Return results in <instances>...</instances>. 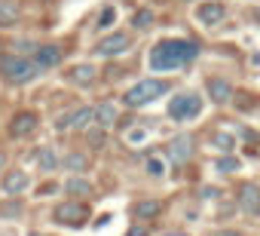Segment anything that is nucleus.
Wrapping results in <instances>:
<instances>
[{
    "label": "nucleus",
    "mask_w": 260,
    "mask_h": 236,
    "mask_svg": "<svg viewBox=\"0 0 260 236\" xmlns=\"http://www.w3.org/2000/svg\"><path fill=\"white\" fill-rule=\"evenodd\" d=\"M208 236H248V233L239 230V227H217V230H211Z\"/></svg>",
    "instance_id": "28"
},
{
    "label": "nucleus",
    "mask_w": 260,
    "mask_h": 236,
    "mask_svg": "<svg viewBox=\"0 0 260 236\" xmlns=\"http://www.w3.org/2000/svg\"><path fill=\"white\" fill-rule=\"evenodd\" d=\"M147 172L156 175V178H162V175H166V163H162V157H150V160H147Z\"/></svg>",
    "instance_id": "27"
},
{
    "label": "nucleus",
    "mask_w": 260,
    "mask_h": 236,
    "mask_svg": "<svg viewBox=\"0 0 260 236\" xmlns=\"http://www.w3.org/2000/svg\"><path fill=\"white\" fill-rule=\"evenodd\" d=\"M233 95H236V89H233V83H230L226 77H208V80H205V98H208L211 104L226 107V104L233 101Z\"/></svg>",
    "instance_id": "11"
},
{
    "label": "nucleus",
    "mask_w": 260,
    "mask_h": 236,
    "mask_svg": "<svg viewBox=\"0 0 260 236\" xmlns=\"http://www.w3.org/2000/svg\"><path fill=\"white\" fill-rule=\"evenodd\" d=\"M16 215H22V202H16V199L10 209H0V218H16Z\"/></svg>",
    "instance_id": "29"
},
{
    "label": "nucleus",
    "mask_w": 260,
    "mask_h": 236,
    "mask_svg": "<svg viewBox=\"0 0 260 236\" xmlns=\"http://www.w3.org/2000/svg\"><path fill=\"white\" fill-rule=\"evenodd\" d=\"M61 193L68 196V199H89L92 193H95V184L86 178V175H68L64 181H61Z\"/></svg>",
    "instance_id": "16"
},
{
    "label": "nucleus",
    "mask_w": 260,
    "mask_h": 236,
    "mask_svg": "<svg viewBox=\"0 0 260 236\" xmlns=\"http://www.w3.org/2000/svg\"><path fill=\"white\" fill-rule=\"evenodd\" d=\"M217 196H220L217 187H202V190H199V199H217Z\"/></svg>",
    "instance_id": "30"
},
{
    "label": "nucleus",
    "mask_w": 260,
    "mask_h": 236,
    "mask_svg": "<svg viewBox=\"0 0 260 236\" xmlns=\"http://www.w3.org/2000/svg\"><path fill=\"white\" fill-rule=\"evenodd\" d=\"M113 22H116V10H113V7H104V10L98 13V19H95V28H98V31H107Z\"/></svg>",
    "instance_id": "24"
},
{
    "label": "nucleus",
    "mask_w": 260,
    "mask_h": 236,
    "mask_svg": "<svg viewBox=\"0 0 260 236\" xmlns=\"http://www.w3.org/2000/svg\"><path fill=\"white\" fill-rule=\"evenodd\" d=\"M25 236H43V233H37V230H31V233H25Z\"/></svg>",
    "instance_id": "35"
},
{
    "label": "nucleus",
    "mask_w": 260,
    "mask_h": 236,
    "mask_svg": "<svg viewBox=\"0 0 260 236\" xmlns=\"http://www.w3.org/2000/svg\"><path fill=\"white\" fill-rule=\"evenodd\" d=\"M61 166H64L71 175H86V172H89V166H92V160H89L83 151H71V154H64V157H61Z\"/></svg>",
    "instance_id": "18"
},
{
    "label": "nucleus",
    "mask_w": 260,
    "mask_h": 236,
    "mask_svg": "<svg viewBox=\"0 0 260 236\" xmlns=\"http://www.w3.org/2000/svg\"><path fill=\"white\" fill-rule=\"evenodd\" d=\"M193 154H196V141H193V135L181 132V135H175V138L169 141V148H166V163L175 166V169H181V166H187V163L193 160Z\"/></svg>",
    "instance_id": "8"
},
{
    "label": "nucleus",
    "mask_w": 260,
    "mask_h": 236,
    "mask_svg": "<svg viewBox=\"0 0 260 236\" xmlns=\"http://www.w3.org/2000/svg\"><path fill=\"white\" fill-rule=\"evenodd\" d=\"M236 205L242 215H260V184L257 181H242L236 190Z\"/></svg>",
    "instance_id": "10"
},
{
    "label": "nucleus",
    "mask_w": 260,
    "mask_h": 236,
    "mask_svg": "<svg viewBox=\"0 0 260 236\" xmlns=\"http://www.w3.org/2000/svg\"><path fill=\"white\" fill-rule=\"evenodd\" d=\"M19 19H22V10L16 0H0V28H13L19 25Z\"/></svg>",
    "instance_id": "21"
},
{
    "label": "nucleus",
    "mask_w": 260,
    "mask_h": 236,
    "mask_svg": "<svg viewBox=\"0 0 260 236\" xmlns=\"http://www.w3.org/2000/svg\"><path fill=\"white\" fill-rule=\"evenodd\" d=\"M31 58H34V65L40 71H49V68H58L64 62V49L58 43H37V49H34Z\"/></svg>",
    "instance_id": "15"
},
{
    "label": "nucleus",
    "mask_w": 260,
    "mask_h": 236,
    "mask_svg": "<svg viewBox=\"0 0 260 236\" xmlns=\"http://www.w3.org/2000/svg\"><path fill=\"white\" fill-rule=\"evenodd\" d=\"M208 144H211L217 154H233V151H236V135H233V132H223V129H217V132L208 138Z\"/></svg>",
    "instance_id": "22"
},
{
    "label": "nucleus",
    "mask_w": 260,
    "mask_h": 236,
    "mask_svg": "<svg viewBox=\"0 0 260 236\" xmlns=\"http://www.w3.org/2000/svg\"><path fill=\"white\" fill-rule=\"evenodd\" d=\"M211 169H214L217 175H236V172L242 169V163H239L233 154H220V157L214 160V166H211Z\"/></svg>",
    "instance_id": "23"
},
{
    "label": "nucleus",
    "mask_w": 260,
    "mask_h": 236,
    "mask_svg": "<svg viewBox=\"0 0 260 236\" xmlns=\"http://www.w3.org/2000/svg\"><path fill=\"white\" fill-rule=\"evenodd\" d=\"M64 80H68L71 86H77V89H92V86L98 83V68H95L92 62H80V65H74V68H68Z\"/></svg>",
    "instance_id": "14"
},
{
    "label": "nucleus",
    "mask_w": 260,
    "mask_h": 236,
    "mask_svg": "<svg viewBox=\"0 0 260 236\" xmlns=\"http://www.w3.org/2000/svg\"><path fill=\"white\" fill-rule=\"evenodd\" d=\"M4 169H7V154L0 151V172H4Z\"/></svg>",
    "instance_id": "33"
},
{
    "label": "nucleus",
    "mask_w": 260,
    "mask_h": 236,
    "mask_svg": "<svg viewBox=\"0 0 260 236\" xmlns=\"http://www.w3.org/2000/svg\"><path fill=\"white\" fill-rule=\"evenodd\" d=\"M169 89H172L169 80H162V77H144V80L132 83V86L122 92V104L128 110H141V107L159 101L162 95H169Z\"/></svg>",
    "instance_id": "2"
},
{
    "label": "nucleus",
    "mask_w": 260,
    "mask_h": 236,
    "mask_svg": "<svg viewBox=\"0 0 260 236\" xmlns=\"http://www.w3.org/2000/svg\"><path fill=\"white\" fill-rule=\"evenodd\" d=\"M254 22H257V25H260V7H257V10H254Z\"/></svg>",
    "instance_id": "34"
},
{
    "label": "nucleus",
    "mask_w": 260,
    "mask_h": 236,
    "mask_svg": "<svg viewBox=\"0 0 260 236\" xmlns=\"http://www.w3.org/2000/svg\"><path fill=\"white\" fill-rule=\"evenodd\" d=\"M193 19L199 25H205V28H214V25H220L226 19V7L220 0H202V4L193 10Z\"/></svg>",
    "instance_id": "13"
},
{
    "label": "nucleus",
    "mask_w": 260,
    "mask_h": 236,
    "mask_svg": "<svg viewBox=\"0 0 260 236\" xmlns=\"http://www.w3.org/2000/svg\"><path fill=\"white\" fill-rule=\"evenodd\" d=\"M52 221L64 230H80L92 221V209L83 199H61L52 205Z\"/></svg>",
    "instance_id": "5"
},
{
    "label": "nucleus",
    "mask_w": 260,
    "mask_h": 236,
    "mask_svg": "<svg viewBox=\"0 0 260 236\" xmlns=\"http://www.w3.org/2000/svg\"><path fill=\"white\" fill-rule=\"evenodd\" d=\"M92 123H95V107L80 104V107H71L68 113L58 116V120H55V129H58V132H86Z\"/></svg>",
    "instance_id": "6"
},
{
    "label": "nucleus",
    "mask_w": 260,
    "mask_h": 236,
    "mask_svg": "<svg viewBox=\"0 0 260 236\" xmlns=\"http://www.w3.org/2000/svg\"><path fill=\"white\" fill-rule=\"evenodd\" d=\"M116 116H119V110H116L113 101H101L95 107V123H98V129H110L116 123Z\"/></svg>",
    "instance_id": "19"
},
{
    "label": "nucleus",
    "mask_w": 260,
    "mask_h": 236,
    "mask_svg": "<svg viewBox=\"0 0 260 236\" xmlns=\"http://www.w3.org/2000/svg\"><path fill=\"white\" fill-rule=\"evenodd\" d=\"M153 25V13L150 10H138L135 16H132V28L135 31H144V28H150Z\"/></svg>",
    "instance_id": "25"
},
{
    "label": "nucleus",
    "mask_w": 260,
    "mask_h": 236,
    "mask_svg": "<svg viewBox=\"0 0 260 236\" xmlns=\"http://www.w3.org/2000/svg\"><path fill=\"white\" fill-rule=\"evenodd\" d=\"M43 71L34 65L31 55H19V52H7L0 55V77H4L10 86H28L40 77Z\"/></svg>",
    "instance_id": "4"
},
{
    "label": "nucleus",
    "mask_w": 260,
    "mask_h": 236,
    "mask_svg": "<svg viewBox=\"0 0 260 236\" xmlns=\"http://www.w3.org/2000/svg\"><path fill=\"white\" fill-rule=\"evenodd\" d=\"M132 215H135L138 221H153V218L162 215V202H159V199H141V202H135Z\"/></svg>",
    "instance_id": "20"
},
{
    "label": "nucleus",
    "mask_w": 260,
    "mask_h": 236,
    "mask_svg": "<svg viewBox=\"0 0 260 236\" xmlns=\"http://www.w3.org/2000/svg\"><path fill=\"white\" fill-rule=\"evenodd\" d=\"M86 132H89V144H92V148H104V141H107V135H104V132H107V129H98V126H89Z\"/></svg>",
    "instance_id": "26"
},
{
    "label": "nucleus",
    "mask_w": 260,
    "mask_h": 236,
    "mask_svg": "<svg viewBox=\"0 0 260 236\" xmlns=\"http://www.w3.org/2000/svg\"><path fill=\"white\" fill-rule=\"evenodd\" d=\"M34 163H37V169H40L43 175H52V172L61 169V157H58L55 148H37V151H34Z\"/></svg>",
    "instance_id": "17"
},
{
    "label": "nucleus",
    "mask_w": 260,
    "mask_h": 236,
    "mask_svg": "<svg viewBox=\"0 0 260 236\" xmlns=\"http://www.w3.org/2000/svg\"><path fill=\"white\" fill-rule=\"evenodd\" d=\"M162 236H190L187 230H169V233H162Z\"/></svg>",
    "instance_id": "32"
},
{
    "label": "nucleus",
    "mask_w": 260,
    "mask_h": 236,
    "mask_svg": "<svg viewBox=\"0 0 260 236\" xmlns=\"http://www.w3.org/2000/svg\"><path fill=\"white\" fill-rule=\"evenodd\" d=\"M10 138L13 141H22V138H31L37 129H40V116L34 113V110H19L13 120H10Z\"/></svg>",
    "instance_id": "9"
},
{
    "label": "nucleus",
    "mask_w": 260,
    "mask_h": 236,
    "mask_svg": "<svg viewBox=\"0 0 260 236\" xmlns=\"http://www.w3.org/2000/svg\"><path fill=\"white\" fill-rule=\"evenodd\" d=\"M132 34H125V31H110V34H104L98 43H95V55H101V58H119V55H125L128 49H132Z\"/></svg>",
    "instance_id": "7"
},
{
    "label": "nucleus",
    "mask_w": 260,
    "mask_h": 236,
    "mask_svg": "<svg viewBox=\"0 0 260 236\" xmlns=\"http://www.w3.org/2000/svg\"><path fill=\"white\" fill-rule=\"evenodd\" d=\"M31 187V175L25 169H4V178H0V193L4 196H22Z\"/></svg>",
    "instance_id": "12"
},
{
    "label": "nucleus",
    "mask_w": 260,
    "mask_h": 236,
    "mask_svg": "<svg viewBox=\"0 0 260 236\" xmlns=\"http://www.w3.org/2000/svg\"><path fill=\"white\" fill-rule=\"evenodd\" d=\"M196 55H199V43H196V40H187V37H166V40H159V43L150 49L147 65H150V71H156V74H169V71L187 68L190 62H196Z\"/></svg>",
    "instance_id": "1"
},
{
    "label": "nucleus",
    "mask_w": 260,
    "mask_h": 236,
    "mask_svg": "<svg viewBox=\"0 0 260 236\" xmlns=\"http://www.w3.org/2000/svg\"><path fill=\"white\" fill-rule=\"evenodd\" d=\"M125 236H150V233H147V227H132Z\"/></svg>",
    "instance_id": "31"
},
{
    "label": "nucleus",
    "mask_w": 260,
    "mask_h": 236,
    "mask_svg": "<svg viewBox=\"0 0 260 236\" xmlns=\"http://www.w3.org/2000/svg\"><path fill=\"white\" fill-rule=\"evenodd\" d=\"M202 113H205V95L196 89H181L166 104V116L172 123H193Z\"/></svg>",
    "instance_id": "3"
}]
</instances>
